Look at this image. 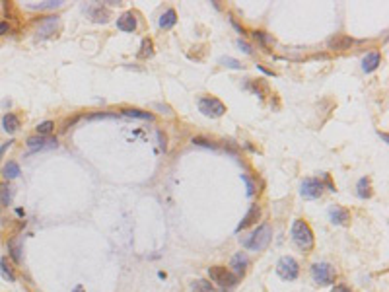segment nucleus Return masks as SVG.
<instances>
[{"label": "nucleus", "mask_w": 389, "mask_h": 292, "mask_svg": "<svg viewBox=\"0 0 389 292\" xmlns=\"http://www.w3.org/2000/svg\"><path fill=\"white\" fill-rule=\"evenodd\" d=\"M154 55V43H152V39H144L142 41V45H140V53H138V57L140 59H148Z\"/></svg>", "instance_id": "nucleus-24"}, {"label": "nucleus", "mask_w": 389, "mask_h": 292, "mask_svg": "<svg viewBox=\"0 0 389 292\" xmlns=\"http://www.w3.org/2000/svg\"><path fill=\"white\" fill-rule=\"evenodd\" d=\"M356 195L360 199H370L372 197V181L370 178H360L356 183Z\"/></svg>", "instance_id": "nucleus-16"}, {"label": "nucleus", "mask_w": 389, "mask_h": 292, "mask_svg": "<svg viewBox=\"0 0 389 292\" xmlns=\"http://www.w3.org/2000/svg\"><path fill=\"white\" fill-rule=\"evenodd\" d=\"M177 24V12L174 8H167L160 18V27L162 29H171Z\"/></svg>", "instance_id": "nucleus-17"}, {"label": "nucleus", "mask_w": 389, "mask_h": 292, "mask_svg": "<svg viewBox=\"0 0 389 292\" xmlns=\"http://www.w3.org/2000/svg\"><path fill=\"white\" fill-rule=\"evenodd\" d=\"M247 265H249V257L243 254V252H239V254H236L234 257H232V261H230V267L234 269L232 273L234 275H238V277H241L243 273H245V269H247Z\"/></svg>", "instance_id": "nucleus-12"}, {"label": "nucleus", "mask_w": 389, "mask_h": 292, "mask_svg": "<svg viewBox=\"0 0 389 292\" xmlns=\"http://www.w3.org/2000/svg\"><path fill=\"white\" fill-rule=\"evenodd\" d=\"M238 47H239V49H241L243 53H247V55H253L251 45H249V43H245V41H241V39L238 41Z\"/></svg>", "instance_id": "nucleus-31"}, {"label": "nucleus", "mask_w": 389, "mask_h": 292, "mask_svg": "<svg viewBox=\"0 0 389 292\" xmlns=\"http://www.w3.org/2000/svg\"><path fill=\"white\" fill-rule=\"evenodd\" d=\"M10 31V24L8 22H0V35H6Z\"/></svg>", "instance_id": "nucleus-33"}, {"label": "nucleus", "mask_w": 389, "mask_h": 292, "mask_svg": "<svg viewBox=\"0 0 389 292\" xmlns=\"http://www.w3.org/2000/svg\"><path fill=\"white\" fill-rule=\"evenodd\" d=\"M25 144L29 146L31 152H39V150H47V148H55L57 146V139L53 137H29L25 140Z\"/></svg>", "instance_id": "nucleus-9"}, {"label": "nucleus", "mask_w": 389, "mask_h": 292, "mask_svg": "<svg viewBox=\"0 0 389 292\" xmlns=\"http://www.w3.org/2000/svg\"><path fill=\"white\" fill-rule=\"evenodd\" d=\"M273 240V228L271 224H261L257 226V230L253 232L247 240H243V247L249 252H263L267 249V245Z\"/></svg>", "instance_id": "nucleus-2"}, {"label": "nucleus", "mask_w": 389, "mask_h": 292, "mask_svg": "<svg viewBox=\"0 0 389 292\" xmlns=\"http://www.w3.org/2000/svg\"><path fill=\"white\" fill-rule=\"evenodd\" d=\"M331 292H352V290L349 288V286H344V284H337Z\"/></svg>", "instance_id": "nucleus-36"}, {"label": "nucleus", "mask_w": 389, "mask_h": 292, "mask_svg": "<svg viewBox=\"0 0 389 292\" xmlns=\"http://www.w3.org/2000/svg\"><path fill=\"white\" fill-rule=\"evenodd\" d=\"M261 216V206L259 204H251V208L247 211V215L243 216V220L238 224V228H236V232H241V230H245V228H249L251 224H255L257 222V218Z\"/></svg>", "instance_id": "nucleus-13"}, {"label": "nucleus", "mask_w": 389, "mask_h": 292, "mask_svg": "<svg viewBox=\"0 0 389 292\" xmlns=\"http://www.w3.org/2000/svg\"><path fill=\"white\" fill-rule=\"evenodd\" d=\"M10 146H12V140H8V142H4V144L0 146V162H2V156H4V152H6Z\"/></svg>", "instance_id": "nucleus-35"}, {"label": "nucleus", "mask_w": 389, "mask_h": 292, "mask_svg": "<svg viewBox=\"0 0 389 292\" xmlns=\"http://www.w3.org/2000/svg\"><path fill=\"white\" fill-rule=\"evenodd\" d=\"M241 179L245 181V185H247V195H253L255 193V185H253V181L247 176H241Z\"/></svg>", "instance_id": "nucleus-32"}, {"label": "nucleus", "mask_w": 389, "mask_h": 292, "mask_svg": "<svg viewBox=\"0 0 389 292\" xmlns=\"http://www.w3.org/2000/svg\"><path fill=\"white\" fill-rule=\"evenodd\" d=\"M300 195L304 199H319L323 195V183L319 179L315 178H308L301 181V187H300Z\"/></svg>", "instance_id": "nucleus-7"}, {"label": "nucleus", "mask_w": 389, "mask_h": 292, "mask_svg": "<svg viewBox=\"0 0 389 292\" xmlns=\"http://www.w3.org/2000/svg\"><path fill=\"white\" fill-rule=\"evenodd\" d=\"M208 277L212 282H216L218 286H222V290H230V288H234L236 284H238L239 277L238 275H234L230 269L222 265H214V267H208Z\"/></svg>", "instance_id": "nucleus-3"}, {"label": "nucleus", "mask_w": 389, "mask_h": 292, "mask_svg": "<svg viewBox=\"0 0 389 292\" xmlns=\"http://www.w3.org/2000/svg\"><path fill=\"white\" fill-rule=\"evenodd\" d=\"M126 117H135V119H144V121H154V115L148 111H140V109H123Z\"/></svg>", "instance_id": "nucleus-23"}, {"label": "nucleus", "mask_w": 389, "mask_h": 292, "mask_svg": "<svg viewBox=\"0 0 389 292\" xmlns=\"http://www.w3.org/2000/svg\"><path fill=\"white\" fill-rule=\"evenodd\" d=\"M220 64H224L228 68H234V70H241V68H243V64L239 63V61H236V59H232V57H222V59H220Z\"/></svg>", "instance_id": "nucleus-28"}, {"label": "nucleus", "mask_w": 389, "mask_h": 292, "mask_svg": "<svg viewBox=\"0 0 389 292\" xmlns=\"http://www.w3.org/2000/svg\"><path fill=\"white\" fill-rule=\"evenodd\" d=\"M20 174H22V172H20V164L14 162V160L6 162L4 168H2V176H4V179H8V181H10V179H16Z\"/></svg>", "instance_id": "nucleus-18"}, {"label": "nucleus", "mask_w": 389, "mask_h": 292, "mask_svg": "<svg viewBox=\"0 0 389 292\" xmlns=\"http://www.w3.org/2000/svg\"><path fill=\"white\" fill-rule=\"evenodd\" d=\"M2 129H4L6 133H10V135L18 133V129H20V119H18V115L4 113V117H2Z\"/></svg>", "instance_id": "nucleus-15"}, {"label": "nucleus", "mask_w": 389, "mask_h": 292, "mask_svg": "<svg viewBox=\"0 0 389 292\" xmlns=\"http://www.w3.org/2000/svg\"><path fill=\"white\" fill-rule=\"evenodd\" d=\"M193 144L206 146V148H216V144H214L212 140H206V139H202V137H195V139H193Z\"/></svg>", "instance_id": "nucleus-30"}, {"label": "nucleus", "mask_w": 389, "mask_h": 292, "mask_svg": "<svg viewBox=\"0 0 389 292\" xmlns=\"http://www.w3.org/2000/svg\"><path fill=\"white\" fill-rule=\"evenodd\" d=\"M312 277H314V280L317 284L329 286V284H333L335 279H337V271H335L333 265L321 261V263H314V265H312Z\"/></svg>", "instance_id": "nucleus-4"}, {"label": "nucleus", "mask_w": 389, "mask_h": 292, "mask_svg": "<svg viewBox=\"0 0 389 292\" xmlns=\"http://www.w3.org/2000/svg\"><path fill=\"white\" fill-rule=\"evenodd\" d=\"M0 273H2V277L6 280H10V282H16V275H14V271L8 267V259L6 257H2L0 259Z\"/></svg>", "instance_id": "nucleus-22"}, {"label": "nucleus", "mask_w": 389, "mask_h": 292, "mask_svg": "<svg viewBox=\"0 0 389 292\" xmlns=\"http://www.w3.org/2000/svg\"><path fill=\"white\" fill-rule=\"evenodd\" d=\"M8 249H10V255H12L14 261L20 263V261H22V255H20V247L16 245V241H8Z\"/></svg>", "instance_id": "nucleus-29"}, {"label": "nucleus", "mask_w": 389, "mask_h": 292, "mask_svg": "<svg viewBox=\"0 0 389 292\" xmlns=\"http://www.w3.org/2000/svg\"><path fill=\"white\" fill-rule=\"evenodd\" d=\"M351 45H352V39L347 37V35H337V37L329 39V47H331V49L342 51V49H349Z\"/></svg>", "instance_id": "nucleus-19"}, {"label": "nucleus", "mask_w": 389, "mask_h": 292, "mask_svg": "<svg viewBox=\"0 0 389 292\" xmlns=\"http://www.w3.org/2000/svg\"><path fill=\"white\" fill-rule=\"evenodd\" d=\"M329 220H331L335 226H347L349 220H351V213H349L347 208L335 204V206L329 208Z\"/></svg>", "instance_id": "nucleus-10"}, {"label": "nucleus", "mask_w": 389, "mask_h": 292, "mask_svg": "<svg viewBox=\"0 0 389 292\" xmlns=\"http://www.w3.org/2000/svg\"><path fill=\"white\" fill-rule=\"evenodd\" d=\"M137 26H138L137 16L133 12H125L117 18V27H119L121 31H125V33H133V31L137 29Z\"/></svg>", "instance_id": "nucleus-11"}, {"label": "nucleus", "mask_w": 389, "mask_h": 292, "mask_svg": "<svg viewBox=\"0 0 389 292\" xmlns=\"http://www.w3.org/2000/svg\"><path fill=\"white\" fill-rule=\"evenodd\" d=\"M276 273H278L280 279L296 280L298 275H300V265H298V261H296L294 257L284 255V257H280L278 263H276Z\"/></svg>", "instance_id": "nucleus-5"}, {"label": "nucleus", "mask_w": 389, "mask_h": 292, "mask_svg": "<svg viewBox=\"0 0 389 292\" xmlns=\"http://www.w3.org/2000/svg\"><path fill=\"white\" fill-rule=\"evenodd\" d=\"M109 117H115L113 113H96V115H90L88 119H109Z\"/></svg>", "instance_id": "nucleus-34"}, {"label": "nucleus", "mask_w": 389, "mask_h": 292, "mask_svg": "<svg viewBox=\"0 0 389 292\" xmlns=\"http://www.w3.org/2000/svg\"><path fill=\"white\" fill-rule=\"evenodd\" d=\"M12 197H14V191L10 185H0V204L2 206H8L12 203Z\"/></svg>", "instance_id": "nucleus-21"}, {"label": "nucleus", "mask_w": 389, "mask_h": 292, "mask_svg": "<svg viewBox=\"0 0 389 292\" xmlns=\"http://www.w3.org/2000/svg\"><path fill=\"white\" fill-rule=\"evenodd\" d=\"M193 292H212V286L208 280H195L193 282Z\"/></svg>", "instance_id": "nucleus-27"}, {"label": "nucleus", "mask_w": 389, "mask_h": 292, "mask_svg": "<svg viewBox=\"0 0 389 292\" xmlns=\"http://www.w3.org/2000/svg\"><path fill=\"white\" fill-rule=\"evenodd\" d=\"M292 241L300 247L301 252H310L314 247V232L306 220H294L292 222Z\"/></svg>", "instance_id": "nucleus-1"}, {"label": "nucleus", "mask_w": 389, "mask_h": 292, "mask_svg": "<svg viewBox=\"0 0 389 292\" xmlns=\"http://www.w3.org/2000/svg\"><path fill=\"white\" fill-rule=\"evenodd\" d=\"M35 129H37L39 137H47V135H51V131L55 129V123H53V121H43V123H39Z\"/></svg>", "instance_id": "nucleus-26"}, {"label": "nucleus", "mask_w": 389, "mask_h": 292, "mask_svg": "<svg viewBox=\"0 0 389 292\" xmlns=\"http://www.w3.org/2000/svg\"><path fill=\"white\" fill-rule=\"evenodd\" d=\"M379 64H381V55L377 51H370L362 61V70L364 72H374Z\"/></svg>", "instance_id": "nucleus-14"}, {"label": "nucleus", "mask_w": 389, "mask_h": 292, "mask_svg": "<svg viewBox=\"0 0 389 292\" xmlns=\"http://www.w3.org/2000/svg\"><path fill=\"white\" fill-rule=\"evenodd\" d=\"M199 111L210 119H218L226 113V105L220 102L218 98H210V96H204L199 100Z\"/></svg>", "instance_id": "nucleus-6"}, {"label": "nucleus", "mask_w": 389, "mask_h": 292, "mask_svg": "<svg viewBox=\"0 0 389 292\" xmlns=\"http://www.w3.org/2000/svg\"><path fill=\"white\" fill-rule=\"evenodd\" d=\"M59 29H61V18H59V16H47V18H43V20L39 22L37 35L41 39L51 37V35H55Z\"/></svg>", "instance_id": "nucleus-8"}, {"label": "nucleus", "mask_w": 389, "mask_h": 292, "mask_svg": "<svg viewBox=\"0 0 389 292\" xmlns=\"http://www.w3.org/2000/svg\"><path fill=\"white\" fill-rule=\"evenodd\" d=\"M63 6L61 0H47V2H41V4H27V8L31 10H53V8H59Z\"/></svg>", "instance_id": "nucleus-20"}, {"label": "nucleus", "mask_w": 389, "mask_h": 292, "mask_svg": "<svg viewBox=\"0 0 389 292\" xmlns=\"http://www.w3.org/2000/svg\"><path fill=\"white\" fill-rule=\"evenodd\" d=\"M92 18H94V22H101V24H105V22H109V12L105 10V8H96V10H92Z\"/></svg>", "instance_id": "nucleus-25"}]
</instances>
